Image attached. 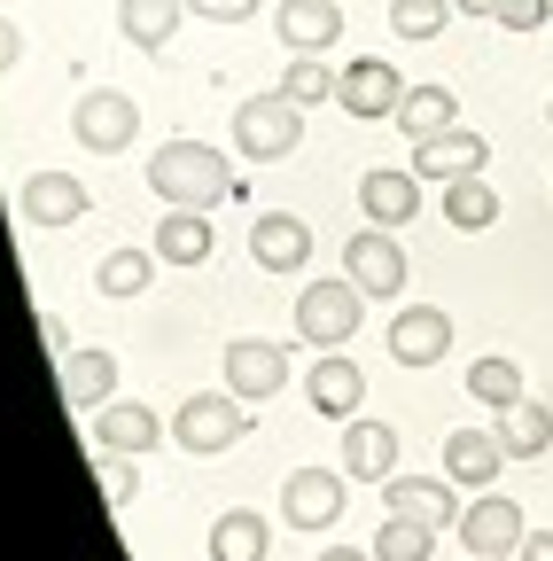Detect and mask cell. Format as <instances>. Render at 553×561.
Masks as SVG:
<instances>
[{
    "label": "cell",
    "mask_w": 553,
    "mask_h": 561,
    "mask_svg": "<svg viewBox=\"0 0 553 561\" xmlns=\"http://www.w3.org/2000/svg\"><path fill=\"white\" fill-rule=\"evenodd\" d=\"M289 382V351L281 343H265V335H242V343H227V390L234 398H250V405H265L273 390Z\"/></svg>",
    "instance_id": "obj_7"
},
{
    "label": "cell",
    "mask_w": 553,
    "mask_h": 561,
    "mask_svg": "<svg viewBox=\"0 0 553 561\" xmlns=\"http://www.w3.org/2000/svg\"><path fill=\"white\" fill-rule=\"evenodd\" d=\"M429 553H437V523L422 515H390L375 530V561H429Z\"/></svg>",
    "instance_id": "obj_29"
},
{
    "label": "cell",
    "mask_w": 553,
    "mask_h": 561,
    "mask_svg": "<svg viewBox=\"0 0 553 561\" xmlns=\"http://www.w3.org/2000/svg\"><path fill=\"white\" fill-rule=\"evenodd\" d=\"M343 273H352L367 297H398L405 289V250L390 242V227H367V234L343 242Z\"/></svg>",
    "instance_id": "obj_9"
},
{
    "label": "cell",
    "mask_w": 553,
    "mask_h": 561,
    "mask_svg": "<svg viewBox=\"0 0 553 561\" xmlns=\"http://www.w3.org/2000/svg\"><path fill=\"white\" fill-rule=\"evenodd\" d=\"M304 398H312V413H327V421H352V405L367 398V375L343 359V351H327V359H312V375H304Z\"/></svg>",
    "instance_id": "obj_19"
},
{
    "label": "cell",
    "mask_w": 553,
    "mask_h": 561,
    "mask_svg": "<svg viewBox=\"0 0 553 561\" xmlns=\"http://www.w3.org/2000/svg\"><path fill=\"white\" fill-rule=\"evenodd\" d=\"M195 16H211V24H250L257 16V0H187Z\"/></svg>",
    "instance_id": "obj_36"
},
{
    "label": "cell",
    "mask_w": 553,
    "mask_h": 561,
    "mask_svg": "<svg viewBox=\"0 0 553 561\" xmlns=\"http://www.w3.org/2000/svg\"><path fill=\"white\" fill-rule=\"evenodd\" d=\"M335 87H343V70H327V55H297V62L281 70V94H289L297 110H312V102H335Z\"/></svg>",
    "instance_id": "obj_30"
},
{
    "label": "cell",
    "mask_w": 553,
    "mask_h": 561,
    "mask_svg": "<svg viewBox=\"0 0 553 561\" xmlns=\"http://www.w3.org/2000/svg\"><path fill=\"white\" fill-rule=\"evenodd\" d=\"M343 476H367V483H390L398 476V430L390 421H352L343 430V460H335Z\"/></svg>",
    "instance_id": "obj_18"
},
{
    "label": "cell",
    "mask_w": 553,
    "mask_h": 561,
    "mask_svg": "<svg viewBox=\"0 0 553 561\" xmlns=\"http://www.w3.org/2000/svg\"><path fill=\"white\" fill-rule=\"evenodd\" d=\"M94 483H102V500L125 515L133 491H141V468H125V453H94Z\"/></svg>",
    "instance_id": "obj_34"
},
{
    "label": "cell",
    "mask_w": 553,
    "mask_h": 561,
    "mask_svg": "<svg viewBox=\"0 0 553 561\" xmlns=\"http://www.w3.org/2000/svg\"><path fill=\"white\" fill-rule=\"evenodd\" d=\"M133 133H141V110H133V94L94 87V94L71 102V140H79L87 157H125V149H133Z\"/></svg>",
    "instance_id": "obj_4"
},
{
    "label": "cell",
    "mask_w": 553,
    "mask_h": 561,
    "mask_svg": "<svg viewBox=\"0 0 553 561\" xmlns=\"http://www.w3.org/2000/svg\"><path fill=\"white\" fill-rule=\"evenodd\" d=\"M335 102L352 110V117H398V102H405V79H398V70H390L382 55H367V62H352V70H343Z\"/></svg>",
    "instance_id": "obj_15"
},
{
    "label": "cell",
    "mask_w": 553,
    "mask_h": 561,
    "mask_svg": "<svg viewBox=\"0 0 553 561\" xmlns=\"http://www.w3.org/2000/svg\"><path fill=\"white\" fill-rule=\"evenodd\" d=\"M499 468H507L499 430H452V437H445V476H452L460 491H492Z\"/></svg>",
    "instance_id": "obj_17"
},
{
    "label": "cell",
    "mask_w": 553,
    "mask_h": 561,
    "mask_svg": "<svg viewBox=\"0 0 553 561\" xmlns=\"http://www.w3.org/2000/svg\"><path fill=\"white\" fill-rule=\"evenodd\" d=\"M468 561H507V553H468Z\"/></svg>",
    "instance_id": "obj_42"
},
{
    "label": "cell",
    "mask_w": 553,
    "mask_h": 561,
    "mask_svg": "<svg viewBox=\"0 0 553 561\" xmlns=\"http://www.w3.org/2000/svg\"><path fill=\"white\" fill-rule=\"evenodd\" d=\"M445 351H452L445 305H405V312L390 320V359H398V367H437Z\"/></svg>",
    "instance_id": "obj_10"
},
{
    "label": "cell",
    "mask_w": 553,
    "mask_h": 561,
    "mask_svg": "<svg viewBox=\"0 0 553 561\" xmlns=\"http://www.w3.org/2000/svg\"><path fill=\"white\" fill-rule=\"evenodd\" d=\"M265 553H273L265 515L234 507V515H219V523H211V561H265Z\"/></svg>",
    "instance_id": "obj_26"
},
{
    "label": "cell",
    "mask_w": 553,
    "mask_h": 561,
    "mask_svg": "<svg viewBox=\"0 0 553 561\" xmlns=\"http://www.w3.org/2000/svg\"><path fill=\"white\" fill-rule=\"evenodd\" d=\"M242 430H250V398H234V390H195V398L180 405V421H172V445H180V453H227Z\"/></svg>",
    "instance_id": "obj_3"
},
{
    "label": "cell",
    "mask_w": 553,
    "mask_h": 561,
    "mask_svg": "<svg viewBox=\"0 0 553 561\" xmlns=\"http://www.w3.org/2000/svg\"><path fill=\"white\" fill-rule=\"evenodd\" d=\"M157 437H164V430H157V413H149V405H117V398H110V405L94 413V445H102V453H125V460H141Z\"/></svg>",
    "instance_id": "obj_21"
},
{
    "label": "cell",
    "mask_w": 553,
    "mask_h": 561,
    "mask_svg": "<svg viewBox=\"0 0 553 561\" xmlns=\"http://www.w3.org/2000/svg\"><path fill=\"white\" fill-rule=\"evenodd\" d=\"M460 16H499V0H452Z\"/></svg>",
    "instance_id": "obj_41"
},
{
    "label": "cell",
    "mask_w": 553,
    "mask_h": 561,
    "mask_svg": "<svg viewBox=\"0 0 553 561\" xmlns=\"http://www.w3.org/2000/svg\"><path fill=\"white\" fill-rule=\"evenodd\" d=\"M250 257L265 273H304L312 265V227L297 219V210H257L250 219Z\"/></svg>",
    "instance_id": "obj_8"
},
{
    "label": "cell",
    "mask_w": 553,
    "mask_h": 561,
    "mask_svg": "<svg viewBox=\"0 0 553 561\" xmlns=\"http://www.w3.org/2000/svg\"><path fill=\"white\" fill-rule=\"evenodd\" d=\"M499 445H507V460H538V453L553 445V405L515 398V405L499 413Z\"/></svg>",
    "instance_id": "obj_25"
},
{
    "label": "cell",
    "mask_w": 553,
    "mask_h": 561,
    "mask_svg": "<svg viewBox=\"0 0 553 561\" xmlns=\"http://www.w3.org/2000/svg\"><path fill=\"white\" fill-rule=\"evenodd\" d=\"M382 500H390V515H422V523H437V530H460V515H468L452 476H390Z\"/></svg>",
    "instance_id": "obj_11"
},
{
    "label": "cell",
    "mask_w": 553,
    "mask_h": 561,
    "mask_svg": "<svg viewBox=\"0 0 553 561\" xmlns=\"http://www.w3.org/2000/svg\"><path fill=\"white\" fill-rule=\"evenodd\" d=\"M39 335H47V343H55V351H62V359H71V328H62V320H55V312H39Z\"/></svg>",
    "instance_id": "obj_38"
},
{
    "label": "cell",
    "mask_w": 553,
    "mask_h": 561,
    "mask_svg": "<svg viewBox=\"0 0 553 561\" xmlns=\"http://www.w3.org/2000/svg\"><path fill=\"white\" fill-rule=\"evenodd\" d=\"M149 187L172 203V210H211V203H227V195H242V180H234V164L211 149V140H164V149L149 157Z\"/></svg>",
    "instance_id": "obj_1"
},
{
    "label": "cell",
    "mask_w": 553,
    "mask_h": 561,
    "mask_svg": "<svg viewBox=\"0 0 553 561\" xmlns=\"http://www.w3.org/2000/svg\"><path fill=\"white\" fill-rule=\"evenodd\" d=\"M468 398L492 405V413H507V405L522 398V367H515V359H475V367H468Z\"/></svg>",
    "instance_id": "obj_31"
},
{
    "label": "cell",
    "mask_w": 553,
    "mask_h": 561,
    "mask_svg": "<svg viewBox=\"0 0 553 561\" xmlns=\"http://www.w3.org/2000/svg\"><path fill=\"white\" fill-rule=\"evenodd\" d=\"M16 210H24L32 227H79L87 210H94V195H87L71 172H32L24 195H16Z\"/></svg>",
    "instance_id": "obj_12"
},
{
    "label": "cell",
    "mask_w": 553,
    "mask_h": 561,
    "mask_svg": "<svg viewBox=\"0 0 553 561\" xmlns=\"http://www.w3.org/2000/svg\"><path fill=\"white\" fill-rule=\"evenodd\" d=\"M312 561H375V546H320Z\"/></svg>",
    "instance_id": "obj_39"
},
{
    "label": "cell",
    "mask_w": 553,
    "mask_h": 561,
    "mask_svg": "<svg viewBox=\"0 0 553 561\" xmlns=\"http://www.w3.org/2000/svg\"><path fill=\"white\" fill-rule=\"evenodd\" d=\"M281 515L297 530H327L343 515V468H297L289 491H281Z\"/></svg>",
    "instance_id": "obj_14"
},
{
    "label": "cell",
    "mask_w": 553,
    "mask_h": 561,
    "mask_svg": "<svg viewBox=\"0 0 553 561\" xmlns=\"http://www.w3.org/2000/svg\"><path fill=\"white\" fill-rule=\"evenodd\" d=\"M359 280L343 273V280H304V297H297V335L304 343H352L359 328Z\"/></svg>",
    "instance_id": "obj_5"
},
{
    "label": "cell",
    "mask_w": 553,
    "mask_h": 561,
    "mask_svg": "<svg viewBox=\"0 0 553 561\" xmlns=\"http://www.w3.org/2000/svg\"><path fill=\"white\" fill-rule=\"evenodd\" d=\"M273 32H281L297 55H327L343 39V0H281V9H273Z\"/></svg>",
    "instance_id": "obj_16"
},
{
    "label": "cell",
    "mask_w": 553,
    "mask_h": 561,
    "mask_svg": "<svg viewBox=\"0 0 553 561\" xmlns=\"http://www.w3.org/2000/svg\"><path fill=\"white\" fill-rule=\"evenodd\" d=\"M483 157H492V140L468 133V125H452V133H437V140H413V180L452 187V180H475Z\"/></svg>",
    "instance_id": "obj_6"
},
{
    "label": "cell",
    "mask_w": 553,
    "mask_h": 561,
    "mask_svg": "<svg viewBox=\"0 0 553 561\" xmlns=\"http://www.w3.org/2000/svg\"><path fill=\"white\" fill-rule=\"evenodd\" d=\"M398 125H405L413 140H437V133H452V125H460V94H452V87H405Z\"/></svg>",
    "instance_id": "obj_24"
},
{
    "label": "cell",
    "mask_w": 553,
    "mask_h": 561,
    "mask_svg": "<svg viewBox=\"0 0 553 561\" xmlns=\"http://www.w3.org/2000/svg\"><path fill=\"white\" fill-rule=\"evenodd\" d=\"M297 140H304V110H297L289 94H250V102H234V149H242V157L281 164V157H297Z\"/></svg>",
    "instance_id": "obj_2"
},
{
    "label": "cell",
    "mask_w": 553,
    "mask_h": 561,
    "mask_svg": "<svg viewBox=\"0 0 553 561\" xmlns=\"http://www.w3.org/2000/svg\"><path fill=\"white\" fill-rule=\"evenodd\" d=\"M157 273V250H110L102 257V297H141Z\"/></svg>",
    "instance_id": "obj_32"
},
{
    "label": "cell",
    "mask_w": 553,
    "mask_h": 561,
    "mask_svg": "<svg viewBox=\"0 0 553 561\" xmlns=\"http://www.w3.org/2000/svg\"><path fill=\"white\" fill-rule=\"evenodd\" d=\"M522 561H553V530H530L522 538Z\"/></svg>",
    "instance_id": "obj_40"
},
{
    "label": "cell",
    "mask_w": 553,
    "mask_h": 561,
    "mask_svg": "<svg viewBox=\"0 0 553 561\" xmlns=\"http://www.w3.org/2000/svg\"><path fill=\"white\" fill-rule=\"evenodd\" d=\"M445 16H460L452 0H390V32H398V39H437Z\"/></svg>",
    "instance_id": "obj_33"
},
{
    "label": "cell",
    "mask_w": 553,
    "mask_h": 561,
    "mask_svg": "<svg viewBox=\"0 0 553 561\" xmlns=\"http://www.w3.org/2000/svg\"><path fill=\"white\" fill-rule=\"evenodd\" d=\"M110 390H117V359L110 351H71L62 359V405H110Z\"/></svg>",
    "instance_id": "obj_23"
},
{
    "label": "cell",
    "mask_w": 553,
    "mask_h": 561,
    "mask_svg": "<svg viewBox=\"0 0 553 561\" xmlns=\"http://www.w3.org/2000/svg\"><path fill=\"white\" fill-rule=\"evenodd\" d=\"M545 16H553L545 0H499V16H492V24H499V32H538Z\"/></svg>",
    "instance_id": "obj_35"
},
{
    "label": "cell",
    "mask_w": 553,
    "mask_h": 561,
    "mask_svg": "<svg viewBox=\"0 0 553 561\" xmlns=\"http://www.w3.org/2000/svg\"><path fill=\"white\" fill-rule=\"evenodd\" d=\"M157 257L164 265H203V257H211V219H203V210H172V219H157Z\"/></svg>",
    "instance_id": "obj_27"
},
{
    "label": "cell",
    "mask_w": 553,
    "mask_h": 561,
    "mask_svg": "<svg viewBox=\"0 0 553 561\" xmlns=\"http://www.w3.org/2000/svg\"><path fill=\"white\" fill-rule=\"evenodd\" d=\"M359 210L375 227H405L413 210H422V180H413V164L405 172H367L359 180Z\"/></svg>",
    "instance_id": "obj_20"
},
{
    "label": "cell",
    "mask_w": 553,
    "mask_h": 561,
    "mask_svg": "<svg viewBox=\"0 0 553 561\" xmlns=\"http://www.w3.org/2000/svg\"><path fill=\"white\" fill-rule=\"evenodd\" d=\"M545 117H553V102H545Z\"/></svg>",
    "instance_id": "obj_43"
},
{
    "label": "cell",
    "mask_w": 553,
    "mask_h": 561,
    "mask_svg": "<svg viewBox=\"0 0 553 561\" xmlns=\"http://www.w3.org/2000/svg\"><path fill=\"white\" fill-rule=\"evenodd\" d=\"M16 55H24V32H16L9 16H0V70H16Z\"/></svg>",
    "instance_id": "obj_37"
},
{
    "label": "cell",
    "mask_w": 553,
    "mask_h": 561,
    "mask_svg": "<svg viewBox=\"0 0 553 561\" xmlns=\"http://www.w3.org/2000/svg\"><path fill=\"white\" fill-rule=\"evenodd\" d=\"M492 219H499V195H492V180H483V172L445 187V227H460V234H483Z\"/></svg>",
    "instance_id": "obj_28"
},
{
    "label": "cell",
    "mask_w": 553,
    "mask_h": 561,
    "mask_svg": "<svg viewBox=\"0 0 553 561\" xmlns=\"http://www.w3.org/2000/svg\"><path fill=\"white\" fill-rule=\"evenodd\" d=\"M460 538H468V553H522V538H530V523H522V507L515 500H499V491H483V500L460 515Z\"/></svg>",
    "instance_id": "obj_13"
},
{
    "label": "cell",
    "mask_w": 553,
    "mask_h": 561,
    "mask_svg": "<svg viewBox=\"0 0 553 561\" xmlns=\"http://www.w3.org/2000/svg\"><path fill=\"white\" fill-rule=\"evenodd\" d=\"M180 16H187V0H117V32L141 55H164L172 32H180Z\"/></svg>",
    "instance_id": "obj_22"
}]
</instances>
